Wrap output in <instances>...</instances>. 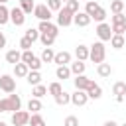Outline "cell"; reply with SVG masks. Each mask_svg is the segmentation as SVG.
I'll return each mask as SVG.
<instances>
[{"mask_svg":"<svg viewBox=\"0 0 126 126\" xmlns=\"http://www.w3.org/2000/svg\"><path fill=\"white\" fill-rule=\"evenodd\" d=\"M10 22H12L14 26H24V22H26V14H24V10H22L20 6H16V8L10 10Z\"/></svg>","mask_w":126,"mask_h":126,"instance_id":"cell-6","label":"cell"},{"mask_svg":"<svg viewBox=\"0 0 126 126\" xmlns=\"http://www.w3.org/2000/svg\"><path fill=\"white\" fill-rule=\"evenodd\" d=\"M98 6H100L98 2H94V0H89V2H87V6H85V12H87L89 16H93V14L98 10Z\"/></svg>","mask_w":126,"mask_h":126,"instance_id":"cell-33","label":"cell"},{"mask_svg":"<svg viewBox=\"0 0 126 126\" xmlns=\"http://www.w3.org/2000/svg\"><path fill=\"white\" fill-rule=\"evenodd\" d=\"M47 91H49V94H53V98H55L57 94H61V93H63V87H61L59 83H51Z\"/></svg>","mask_w":126,"mask_h":126,"instance_id":"cell-36","label":"cell"},{"mask_svg":"<svg viewBox=\"0 0 126 126\" xmlns=\"http://www.w3.org/2000/svg\"><path fill=\"white\" fill-rule=\"evenodd\" d=\"M0 89L4 91V93H14L16 91V79L12 77V75H2L0 77Z\"/></svg>","mask_w":126,"mask_h":126,"instance_id":"cell-5","label":"cell"},{"mask_svg":"<svg viewBox=\"0 0 126 126\" xmlns=\"http://www.w3.org/2000/svg\"><path fill=\"white\" fill-rule=\"evenodd\" d=\"M47 8H49L51 12H59V10L63 8V2H61V0H47Z\"/></svg>","mask_w":126,"mask_h":126,"instance_id":"cell-37","label":"cell"},{"mask_svg":"<svg viewBox=\"0 0 126 126\" xmlns=\"http://www.w3.org/2000/svg\"><path fill=\"white\" fill-rule=\"evenodd\" d=\"M0 126H8V124H6V122H0Z\"/></svg>","mask_w":126,"mask_h":126,"instance_id":"cell-47","label":"cell"},{"mask_svg":"<svg viewBox=\"0 0 126 126\" xmlns=\"http://www.w3.org/2000/svg\"><path fill=\"white\" fill-rule=\"evenodd\" d=\"M102 126H118V124H116V122H114V120H106V122H104V124H102Z\"/></svg>","mask_w":126,"mask_h":126,"instance_id":"cell-46","label":"cell"},{"mask_svg":"<svg viewBox=\"0 0 126 126\" xmlns=\"http://www.w3.org/2000/svg\"><path fill=\"white\" fill-rule=\"evenodd\" d=\"M6 2H8V0H0V4H6Z\"/></svg>","mask_w":126,"mask_h":126,"instance_id":"cell-48","label":"cell"},{"mask_svg":"<svg viewBox=\"0 0 126 126\" xmlns=\"http://www.w3.org/2000/svg\"><path fill=\"white\" fill-rule=\"evenodd\" d=\"M96 35H98V39H100L102 43H104V41H110L112 35H114V33H112V26H108V24H104V22L98 24V26H96Z\"/></svg>","mask_w":126,"mask_h":126,"instance_id":"cell-3","label":"cell"},{"mask_svg":"<svg viewBox=\"0 0 126 126\" xmlns=\"http://www.w3.org/2000/svg\"><path fill=\"white\" fill-rule=\"evenodd\" d=\"M96 73H98L100 77H110V73H112L110 63H100V65H96Z\"/></svg>","mask_w":126,"mask_h":126,"instance_id":"cell-19","label":"cell"},{"mask_svg":"<svg viewBox=\"0 0 126 126\" xmlns=\"http://www.w3.org/2000/svg\"><path fill=\"white\" fill-rule=\"evenodd\" d=\"M124 43H126V37H124V35H112V39H110V45H112L114 49H122Z\"/></svg>","mask_w":126,"mask_h":126,"instance_id":"cell-21","label":"cell"},{"mask_svg":"<svg viewBox=\"0 0 126 126\" xmlns=\"http://www.w3.org/2000/svg\"><path fill=\"white\" fill-rule=\"evenodd\" d=\"M73 12L67 8V6H63L59 12H57V26H61V28H67V26H71L73 24Z\"/></svg>","mask_w":126,"mask_h":126,"instance_id":"cell-2","label":"cell"},{"mask_svg":"<svg viewBox=\"0 0 126 126\" xmlns=\"http://www.w3.org/2000/svg\"><path fill=\"white\" fill-rule=\"evenodd\" d=\"M73 24H77L79 28H85V26L91 24V16H89L87 12H77V14L73 16Z\"/></svg>","mask_w":126,"mask_h":126,"instance_id":"cell-11","label":"cell"},{"mask_svg":"<svg viewBox=\"0 0 126 126\" xmlns=\"http://www.w3.org/2000/svg\"><path fill=\"white\" fill-rule=\"evenodd\" d=\"M124 10H126V2H124Z\"/></svg>","mask_w":126,"mask_h":126,"instance_id":"cell-50","label":"cell"},{"mask_svg":"<svg viewBox=\"0 0 126 126\" xmlns=\"http://www.w3.org/2000/svg\"><path fill=\"white\" fill-rule=\"evenodd\" d=\"M0 77H2V75H0Z\"/></svg>","mask_w":126,"mask_h":126,"instance_id":"cell-53","label":"cell"},{"mask_svg":"<svg viewBox=\"0 0 126 126\" xmlns=\"http://www.w3.org/2000/svg\"><path fill=\"white\" fill-rule=\"evenodd\" d=\"M89 53H91V49H89L87 45H83V43H79V45L75 47V57H77V61H87V59H89Z\"/></svg>","mask_w":126,"mask_h":126,"instance_id":"cell-13","label":"cell"},{"mask_svg":"<svg viewBox=\"0 0 126 126\" xmlns=\"http://www.w3.org/2000/svg\"><path fill=\"white\" fill-rule=\"evenodd\" d=\"M20 8L24 10V14H32L35 10V4L33 0H20Z\"/></svg>","mask_w":126,"mask_h":126,"instance_id":"cell-25","label":"cell"},{"mask_svg":"<svg viewBox=\"0 0 126 126\" xmlns=\"http://www.w3.org/2000/svg\"><path fill=\"white\" fill-rule=\"evenodd\" d=\"M30 126H45V120H43V116H41L39 112L32 114V116H30Z\"/></svg>","mask_w":126,"mask_h":126,"instance_id":"cell-29","label":"cell"},{"mask_svg":"<svg viewBox=\"0 0 126 126\" xmlns=\"http://www.w3.org/2000/svg\"><path fill=\"white\" fill-rule=\"evenodd\" d=\"M8 104H10V112L14 114V112H18V110L22 108V98H20L18 94H10V96H8Z\"/></svg>","mask_w":126,"mask_h":126,"instance_id":"cell-16","label":"cell"},{"mask_svg":"<svg viewBox=\"0 0 126 126\" xmlns=\"http://www.w3.org/2000/svg\"><path fill=\"white\" fill-rule=\"evenodd\" d=\"M30 112H26V110H18V112H14L12 114V124L14 126H26V124H30Z\"/></svg>","mask_w":126,"mask_h":126,"instance_id":"cell-7","label":"cell"},{"mask_svg":"<svg viewBox=\"0 0 126 126\" xmlns=\"http://www.w3.org/2000/svg\"><path fill=\"white\" fill-rule=\"evenodd\" d=\"M112 26H126V16L124 14H114L112 16Z\"/></svg>","mask_w":126,"mask_h":126,"instance_id":"cell-38","label":"cell"},{"mask_svg":"<svg viewBox=\"0 0 126 126\" xmlns=\"http://www.w3.org/2000/svg\"><path fill=\"white\" fill-rule=\"evenodd\" d=\"M26 79H28V83H30V85H33V87L41 83V75H39V71H30Z\"/></svg>","mask_w":126,"mask_h":126,"instance_id":"cell-24","label":"cell"},{"mask_svg":"<svg viewBox=\"0 0 126 126\" xmlns=\"http://www.w3.org/2000/svg\"><path fill=\"white\" fill-rule=\"evenodd\" d=\"M87 100H89L87 91H77V89H75V93L71 94V102H73L75 106H85V104H87Z\"/></svg>","mask_w":126,"mask_h":126,"instance_id":"cell-9","label":"cell"},{"mask_svg":"<svg viewBox=\"0 0 126 126\" xmlns=\"http://www.w3.org/2000/svg\"><path fill=\"white\" fill-rule=\"evenodd\" d=\"M122 126H126V122H124V124H122Z\"/></svg>","mask_w":126,"mask_h":126,"instance_id":"cell-51","label":"cell"},{"mask_svg":"<svg viewBox=\"0 0 126 126\" xmlns=\"http://www.w3.org/2000/svg\"><path fill=\"white\" fill-rule=\"evenodd\" d=\"M41 65H43V61L39 59V57H33L30 63H28V67H30V71H39L41 69Z\"/></svg>","mask_w":126,"mask_h":126,"instance_id":"cell-35","label":"cell"},{"mask_svg":"<svg viewBox=\"0 0 126 126\" xmlns=\"http://www.w3.org/2000/svg\"><path fill=\"white\" fill-rule=\"evenodd\" d=\"M89 49H91V53H89V59H91L93 63H96V65L104 63L106 47H104V43H102V41H96V43H93V45H91Z\"/></svg>","mask_w":126,"mask_h":126,"instance_id":"cell-1","label":"cell"},{"mask_svg":"<svg viewBox=\"0 0 126 126\" xmlns=\"http://www.w3.org/2000/svg\"><path fill=\"white\" fill-rule=\"evenodd\" d=\"M87 2H89V0H87Z\"/></svg>","mask_w":126,"mask_h":126,"instance_id":"cell-54","label":"cell"},{"mask_svg":"<svg viewBox=\"0 0 126 126\" xmlns=\"http://www.w3.org/2000/svg\"><path fill=\"white\" fill-rule=\"evenodd\" d=\"M85 67H87V65H85L83 61H75V63H71V73H73L75 77H77V75H83V73H85Z\"/></svg>","mask_w":126,"mask_h":126,"instance_id":"cell-23","label":"cell"},{"mask_svg":"<svg viewBox=\"0 0 126 126\" xmlns=\"http://www.w3.org/2000/svg\"><path fill=\"white\" fill-rule=\"evenodd\" d=\"M104 18H106V10H104L102 6H98V10L91 16V20H94V22H98V24H102V22H104Z\"/></svg>","mask_w":126,"mask_h":126,"instance_id":"cell-27","label":"cell"},{"mask_svg":"<svg viewBox=\"0 0 126 126\" xmlns=\"http://www.w3.org/2000/svg\"><path fill=\"white\" fill-rule=\"evenodd\" d=\"M61 2H69V0H61Z\"/></svg>","mask_w":126,"mask_h":126,"instance_id":"cell-49","label":"cell"},{"mask_svg":"<svg viewBox=\"0 0 126 126\" xmlns=\"http://www.w3.org/2000/svg\"><path fill=\"white\" fill-rule=\"evenodd\" d=\"M2 47H6V35L0 32V49H2Z\"/></svg>","mask_w":126,"mask_h":126,"instance_id":"cell-45","label":"cell"},{"mask_svg":"<svg viewBox=\"0 0 126 126\" xmlns=\"http://www.w3.org/2000/svg\"><path fill=\"white\" fill-rule=\"evenodd\" d=\"M87 94H89V98H94V100L100 98V96H102V89H100V85H96V83L93 81L91 87L87 89Z\"/></svg>","mask_w":126,"mask_h":126,"instance_id":"cell-15","label":"cell"},{"mask_svg":"<svg viewBox=\"0 0 126 126\" xmlns=\"http://www.w3.org/2000/svg\"><path fill=\"white\" fill-rule=\"evenodd\" d=\"M20 47H22V51H30V47H32V41L24 35L22 39H20Z\"/></svg>","mask_w":126,"mask_h":126,"instance_id":"cell-40","label":"cell"},{"mask_svg":"<svg viewBox=\"0 0 126 126\" xmlns=\"http://www.w3.org/2000/svg\"><path fill=\"white\" fill-rule=\"evenodd\" d=\"M73 83H75V89H77V91H87L93 81H91L89 77H85V75H77V77L73 79Z\"/></svg>","mask_w":126,"mask_h":126,"instance_id":"cell-10","label":"cell"},{"mask_svg":"<svg viewBox=\"0 0 126 126\" xmlns=\"http://www.w3.org/2000/svg\"><path fill=\"white\" fill-rule=\"evenodd\" d=\"M0 112H10V104H8V98H0Z\"/></svg>","mask_w":126,"mask_h":126,"instance_id":"cell-44","label":"cell"},{"mask_svg":"<svg viewBox=\"0 0 126 126\" xmlns=\"http://www.w3.org/2000/svg\"><path fill=\"white\" fill-rule=\"evenodd\" d=\"M6 61L12 63V65H18V63L22 61V53H20L18 49H10V51L6 53Z\"/></svg>","mask_w":126,"mask_h":126,"instance_id":"cell-17","label":"cell"},{"mask_svg":"<svg viewBox=\"0 0 126 126\" xmlns=\"http://www.w3.org/2000/svg\"><path fill=\"white\" fill-rule=\"evenodd\" d=\"M112 93H114L116 100H118V102H122V100H124V94H126V83H122V81L114 83V87H112Z\"/></svg>","mask_w":126,"mask_h":126,"instance_id":"cell-12","label":"cell"},{"mask_svg":"<svg viewBox=\"0 0 126 126\" xmlns=\"http://www.w3.org/2000/svg\"><path fill=\"white\" fill-rule=\"evenodd\" d=\"M28 73H30V67H28L26 63L14 65V75H16V77H28Z\"/></svg>","mask_w":126,"mask_h":126,"instance_id":"cell-18","label":"cell"},{"mask_svg":"<svg viewBox=\"0 0 126 126\" xmlns=\"http://www.w3.org/2000/svg\"><path fill=\"white\" fill-rule=\"evenodd\" d=\"M39 41H41L45 47H51L53 41H55V37H53V35H47V33H41V35H39Z\"/></svg>","mask_w":126,"mask_h":126,"instance_id":"cell-39","label":"cell"},{"mask_svg":"<svg viewBox=\"0 0 126 126\" xmlns=\"http://www.w3.org/2000/svg\"><path fill=\"white\" fill-rule=\"evenodd\" d=\"M37 30H39V33H47V35H53V37H57V33H59V26H55L51 22H39Z\"/></svg>","mask_w":126,"mask_h":126,"instance_id":"cell-8","label":"cell"},{"mask_svg":"<svg viewBox=\"0 0 126 126\" xmlns=\"http://www.w3.org/2000/svg\"><path fill=\"white\" fill-rule=\"evenodd\" d=\"M53 63H57V67H61V65H69V63H71V53H69V51H59V53H55Z\"/></svg>","mask_w":126,"mask_h":126,"instance_id":"cell-14","label":"cell"},{"mask_svg":"<svg viewBox=\"0 0 126 126\" xmlns=\"http://www.w3.org/2000/svg\"><path fill=\"white\" fill-rule=\"evenodd\" d=\"M39 35H41V33H39V30H35V28H30V30H26V37H28L32 43H33L35 39H39Z\"/></svg>","mask_w":126,"mask_h":126,"instance_id":"cell-34","label":"cell"},{"mask_svg":"<svg viewBox=\"0 0 126 126\" xmlns=\"http://www.w3.org/2000/svg\"><path fill=\"white\" fill-rule=\"evenodd\" d=\"M55 102H57L59 106H65V104H69V102H71V94L63 91L61 94H57V96H55Z\"/></svg>","mask_w":126,"mask_h":126,"instance_id":"cell-28","label":"cell"},{"mask_svg":"<svg viewBox=\"0 0 126 126\" xmlns=\"http://www.w3.org/2000/svg\"><path fill=\"white\" fill-rule=\"evenodd\" d=\"M33 57H35V55H33L32 51H22V63H26V65H28Z\"/></svg>","mask_w":126,"mask_h":126,"instance_id":"cell-43","label":"cell"},{"mask_svg":"<svg viewBox=\"0 0 126 126\" xmlns=\"http://www.w3.org/2000/svg\"><path fill=\"white\" fill-rule=\"evenodd\" d=\"M33 16H35L39 22H49V20H51V10L47 8V4H37L35 10H33Z\"/></svg>","mask_w":126,"mask_h":126,"instance_id":"cell-4","label":"cell"},{"mask_svg":"<svg viewBox=\"0 0 126 126\" xmlns=\"http://www.w3.org/2000/svg\"><path fill=\"white\" fill-rule=\"evenodd\" d=\"M63 126H79V118L77 116H67L65 122H63Z\"/></svg>","mask_w":126,"mask_h":126,"instance_id":"cell-41","label":"cell"},{"mask_svg":"<svg viewBox=\"0 0 126 126\" xmlns=\"http://www.w3.org/2000/svg\"><path fill=\"white\" fill-rule=\"evenodd\" d=\"M124 37H126V33H124Z\"/></svg>","mask_w":126,"mask_h":126,"instance_id":"cell-52","label":"cell"},{"mask_svg":"<svg viewBox=\"0 0 126 126\" xmlns=\"http://www.w3.org/2000/svg\"><path fill=\"white\" fill-rule=\"evenodd\" d=\"M110 12L112 14H122L124 12V2L122 0H112L110 2Z\"/></svg>","mask_w":126,"mask_h":126,"instance_id":"cell-26","label":"cell"},{"mask_svg":"<svg viewBox=\"0 0 126 126\" xmlns=\"http://www.w3.org/2000/svg\"><path fill=\"white\" fill-rule=\"evenodd\" d=\"M55 75H57V79H69L71 77V67H67V65H61V67H57V71H55Z\"/></svg>","mask_w":126,"mask_h":126,"instance_id":"cell-20","label":"cell"},{"mask_svg":"<svg viewBox=\"0 0 126 126\" xmlns=\"http://www.w3.org/2000/svg\"><path fill=\"white\" fill-rule=\"evenodd\" d=\"M43 63H51L53 59H55V53H53V49L51 47H45L43 51H41V57H39Z\"/></svg>","mask_w":126,"mask_h":126,"instance_id":"cell-22","label":"cell"},{"mask_svg":"<svg viewBox=\"0 0 126 126\" xmlns=\"http://www.w3.org/2000/svg\"><path fill=\"white\" fill-rule=\"evenodd\" d=\"M8 22H10V10L4 4H0V26H4Z\"/></svg>","mask_w":126,"mask_h":126,"instance_id":"cell-30","label":"cell"},{"mask_svg":"<svg viewBox=\"0 0 126 126\" xmlns=\"http://www.w3.org/2000/svg\"><path fill=\"white\" fill-rule=\"evenodd\" d=\"M67 8H69L73 14H77V12H79V0H69V2H67Z\"/></svg>","mask_w":126,"mask_h":126,"instance_id":"cell-42","label":"cell"},{"mask_svg":"<svg viewBox=\"0 0 126 126\" xmlns=\"http://www.w3.org/2000/svg\"><path fill=\"white\" fill-rule=\"evenodd\" d=\"M32 94H33V98H41V96L47 94V87H43V85H35L33 91H32Z\"/></svg>","mask_w":126,"mask_h":126,"instance_id":"cell-31","label":"cell"},{"mask_svg":"<svg viewBox=\"0 0 126 126\" xmlns=\"http://www.w3.org/2000/svg\"><path fill=\"white\" fill-rule=\"evenodd\" d=\"M28 110H32L33 114L39 112V110H41V102H39V98H33V96H32L30 102H28Z\"/></svg>","mask_w":126,"mask_h":126,"instance_id":"cell-32","label":"cell"}]
</instances>
